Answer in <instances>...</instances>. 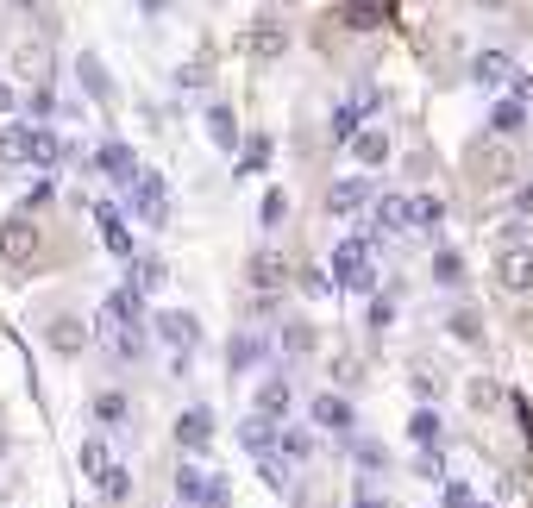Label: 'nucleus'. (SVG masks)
<instances>
[{"mask_svg":"<svg viewBox=\"0 0 533 508\" xmlns=\"http://www.w3.org/2000/svg\"><path fill=\"white\" fill-rule=\"evenodd\" d=\"M327 276H333L339 289H352V295H370V289H377V245H370L364 233L339 239L333 258H327Z\"/></svg>","mask_w":533,"mask_h":508,"instance_id":"1","label":"nucleus"},{"mask_svg":"<svg viewBox=\"0 0 533 508\" xmlns=\"http://www.w3.org/2000/svg\"><path fill=\"white\" fill-rule=\"evenodd\" d=\"M76 465H82V477L95 483V490H101L107 502H126V496H132V471L120 465V458H113V446L101 440V433H88V440H82Z\"/></svg>","mask_w":533,"mask_h":508,"instance_id":"2","label":"nucleus"},{"mask_svg":"<svg viewBox=\"0 0 533 508\" xmlns=\"http://www.w3.org/2000/svg\"><path fill=\"white\" fill-rule=\"evenodd\" d=\"M151 327H157V339L176 352V371H189V352L201 345V320L189 314V308H157L151 314Z\"/></svg>","mask_w":533,"mask_h":508,"instance_id":"3","label":"nucleus"},{"mask_svg":"<svg viewBox=\"0 0 533 508\" xmlns=\"http://www.w3.org/2000/svg\"><path fill=\"white\" fill-rule=\"evenodd\" d=\"M358 233L377 245V239H402V233H414V214H408V195H377L370 201V214H364V226Z\"/></svg>","mask_w":533,"mask_h":508,"instance_id":"4","label":"nucleus"},{"mask_svg":"<svg viewBox=\"0 0 533 508\" xmlns=\"http://www.w3.org/2000/svg\"><path fill=\"white\" fill-rule=\"evenodd\" d=\"M126 207L138 214V226H170V182L157 176V170H145L126 189Z\"/></svg>","mask_w":533,"mask_h":508,"instance_id":"5","label":"nucleus"},{"mask_svg":"<svg viewBox=\"0 0 533 508\" xmlns=\"http://www.w3.org/2000/svg\"><path fill=\"white\" fill-rule=\"evenodd\" d=\"M308 421H314L320 433H339V440H352V433H358V408L345 402V396H333V389H320V396L308 402Z\"/></svg>","mask_w":533,"mask_h":508,"instance_id":"6","label":"nucleus"},{"mask_svg":"<svg viewBox=\"0 0 533 508\" xmlns=\"http://www.w3.org/2000/svg\"><path fill=\"white\" fill-rule=\"evenodd\" d=\"M245 51L251 57H258V63H270V57H283L289 51V26H283V19H276V13H258V19H251V26H245Z\"/></svg>","mask_w":533,"mask_h":508,"instance_id":"7","label":"nucleus"},{"mask_svg":"<svg viewBox=\"0 0 533 508\" xmlns=\"http://www.w3.org/2000/svg\"><path fill=\"white\" fill-rule=\"evenodd\" d=\"M95 170L113 182V189H132V182L145 176V164H138V157H132V145H120V138H107V145L95 151Z\"/></svg>","mask_w":533,"mask_h":508,"instance_id":"8","label":"nucleus"},{"mask_svg":"<svg viewBox=\"0 0 533 508\" xmlns=\"http://www.w3.org/2000/svg\"><path fill=\"white\" fill-rule=\"evenodd\" d=\"M496 283L508 295H527L533 289V245H502L496 251Z\"/></svg>","mask_w":533,"mask_h":508,"instance_id":"9","label":"nucleus"},{"mask_svg":"<svg viewBox=\"0 0 533 508\" xmlns=\"http://www.w3.org/2000/svg\"><path fill=\"white\" fill-rule=\"evenodd\" d=\"M32 251H38L32 214H7V220H0V258H7V264H32Z\"/></svg>","mask_w":533,"mask_h":508,"instance_id":"10","label":"nucleus"},{"mask_svg":"<svg viewBox=\"0 0 533 508\" xmlns=\"http://www.w3.org/2000/svg\"><path fill=\"white\" fill-rule=\"evenodd\" d=\"M264 358H270V339H264L258 327H239L233 339H226V371H233V377H245V371H258Z\"/></svg>","mask_w":533,"mask_h":508,"instance_id":"11","label":"nucleus"},{"mask_svg":"<svg viewBox=\"0 0 533 508\" xmlns=\"http://www.w3.org/2000/svg\"><path fill=\"white\" fill-rule=\"evenodd\" d=\"M370 201H377V189H370V176H339L327 189V214H370Z\"/></svg>","mask_w":533,"mask_h":508,"instance_id":"12","label":"nucleus"},{"mask_svg":"<svg viewBox=\"0 0 533 508\" xmlns=\"http://www.w3.org/2000/svg\"><path fill=\"white\" fill-rule=\"evenodd\" d=\"M289 408H295V383H289V371H270V377L258 383V408H251V414H264V421L283 427V421H289Z\"/></svg>","mask_w":533,"mask_h":508,"instance_id":"13","label":"nucleus"},{"mask_svg":"<svg viewBox=\"0 0 533 508\" xmlns=\"http://www.w3.org/2000/svg\"><path fill=\"white\" fill-rule=\"evenodd\" d=\"M471 82H477V88H502V95H508V88L521 82V69L508 63V51H477V57H471Z\"/></svg>","mask_w":533,"mask_h":508,"instance_id":"14","label":"nucleus"},{"mask_svg":"<svg viewBox=\"0 0 533 508\" xmlns=\"http://www.w3.org/2000/svg\"><path fill=\"white\" fill-rule=\"evenodd\" d=\"M176 446L189 458H201L207 446H214V414H207V408H182L176 414Z\"/></svg>","mask_w":533,"mask_h":508,"instance_id":"15","label":"nucleus"},{"mask_svg":"<svg viewBox=\"0 0 533 508\" xmlns=\"http://www.w3.org/2000/svg\"><path fill=\"white\" fill-rule=\"evenodd\" d=\"M88 214H95V226H101V239H107V251H113V258H126V264H132V233H126L120 201H95Z\"/></svg>","mask_w":533,"mask_h":508,"instance_id":"16","label":"nucleus"},{"mask_svg":"<svg viewBox=\"0 0 533 508\" xmlns=\"http://www.w3.org/2000/svg\"><path fill=\"white\" fill-rule=\"evenodd\" d=\"M370 107H377V95H370V88H364L358 101H339V107H333V120H327L333 145H352V138L364 132V113H370Z\"/></svg>","mask_w":533,"mask_h":508,"instance_id":"17","label":"nucleus"},{"mask_svg":"<svg viewBox=\"0 0 533 508\" xmlns=\"http://www.w3.org/2000/svg\"><path fill=\"white\" fill-rule=\"evenodd\" d=\"M32 120H7L0 126V170H19V164H32Z\"/></svg>","mask_w":533,"mask_h":508,"instance_id":"18","label":"nucleus"},{"mask_svg":"<svg viewBox=\"0 0 533 508\" xmlns=\"http://www.w3.org/2000/svg\"><path fill=\"white\" fill-rule=\"evenodd\" d=\"M527 120H533V107H527L521 95H496V107H490V132H496V138L527 132Z\"/></svg>","mask_w":533,"mask_h":508,"instance_id":"19","label":"nucleus"},{"mask_svg":"<svg viewBox=\"0 0 533 508\" xmlns=\"http://www.w3.org/2000/svg\"><path fill=\"white\" fill-rule=\"evenodd\" d=\"M276 440H283V427H276V421H264V414H245V421H239V446H245V452L276 458Z\"/></svg>","mask_w":533,"mask_h":508,"instance_id":"20","label":"nucleus"},{"mask_svg":"<svg viewBox=\"0 0 533 508\" xmlns=\"http://www.w3.org/2000/svg\"><path fill=\"white\" fill-rule=\"evenodd\" d=\"M352 157H358V170H383L389 164V132L383 126H364L352 138Z\"/></svg>","mask_w":533,"mask_h":508,"instance_id":"21","label":"nucleus"},{"mask_svg":"<svg viewBox=\"0 0 533 508\" xmlns=\"http://www.w3.org/2000/svg\"><path fill=\"white\" fill-rule=\"evenodd\" d=\"M408 440L421 446V452H433L439 440H446V414H439V408H414L408 414Z\"/></svg>","mask_w":533,"mask_h":508,"instance_id":"22","label":"nucleus"},{"mask_svg":"<svg viewBox=\"0 0 533 508\" xmlns=\"http://www.w3.org/2000/svg\"><path fill=\"white\" fill-rule=\"evenodd\" d=\"M126 283H132L138 295H157V289L170 283V264H164V258H132V264H126Z\"/></svg>","mask_w":533,"mask_h":508,"instance_id":"23","label":"nucleus"},{"mask_svg":"<svg viewBox=\"0 0 533 508\" xmlns=\"http://www.w3.org/2000/svg\"><path fill=\"white\" fill-rule=\"evenodd\" d=\"M339 19H345L352 32H377V26H389V7H377V0H345Z\"/></svg>","mask_w":533,"mask_h":508,"instance_id":"24","label":"nucleus"},{"mask_svg":"<svg viewBox=\"0 0 533 508\" xmlns=\"http://www.w3.org/2000/svg\"><path fill=\"white\" fill-rule=\"evenodd\" d=\"M201 126H207V138H214L220 151H233V145H239V120H233V107H220V101H214V107L201 113Z\"/></svg>","mask_w":533,"mask_h":508,"instance_id":"25","label":"nucleus"},{"mask_svg":"<svg viewBox=\"0 0 533 508\" xmlns=\"http://www.w3.org/2000/svg\"><path fill=\"white\" fill-rule=\"evenodd\" d=\"M283 276H289V264L276 258V251H258V258H251V289H258V295L283 289Z\"/></svg>","mask_w":533,"mask_h":508,"instance_id":"26","label":"nucleus"},{"mask_svg":"<svg viewBox=\"0 0 533 508\" xmlns=\"http://www.w3.org/2000/svg\"><path fill=\"white\" fill-rule=\"evenodd\" d=\"M63 157H69V145H63L51 126H38V132H32V170H57Z\"/></svg>","mask_w":533,"mask_h":508,"instance_id":"27","label":"nucleus"},{"mask_svg":"<svg viewBox=\"0 0 533 508\" xmlns=\"http://www.w3.org/2000/svg\"><path fill=\"white\" fill-rule=\"evenodd\" d=\"M408 214H414V233H439V226H446V201L439 195H408Z\"/></svg>","mask_w":533,"mask_h":508,"instance_id":"28","label":"nucleus"},{"mask_svg":"<svg viewBox=\"0 0 533 508\" xmlns=\"http://www.w3.org/2000/svg\"><path fill=\"white\" fill-rule=\"evenodd\" d=\"M176 502L182 508H201L207 502V471L201 465H176Z\"/></svg>","mask_w":533,"mask_h":508,"instance_id":"29","label":"nucleus"},{"mask_svg":"<svg viewBox=\"0 0 533 508\" xmlns=\"http://www.w3.org/2000/svg\"><path fill=\"white\" fill-rule=\"evenodd\" d=\"M276 458H289V465H308V458H314V433H308V427H283Z\"/></svg>","mask_w":533,"mask_h":508,"instance_id":"30","label":"nucleus"},{"mask_svg":"<svg viewBox=\"0 0 533 508\" xmlns=\"http://www.w3.org/2000/svg\"><path fill=\"white\" fill-rule=\"evenodd\" d=\"M95 421L101 427H126L132 421V402L120 396V389H101V396H95Z\"/></svg>","mask_w":533,"mask_h":508,"instance_id":"31","label":"nucleus"},{"mask_svg":"<svg viewBox=\"0 0 533 508\" xmlns=\"http://www.w3.org/2000/svg\"><path fill=\"white\" fill-rule=\"evenodd\" d=\"M477 176H483V182H490V189H496V182H508V176H515V157H508L502 145H490V151L477 157Z\"/></svg>","mask_w":533,"mask_h":508,"instance_id":"32","label":"nucleus"},{"mask_svg":"<svg viewBox=\"0 0 533 508\" xmlns=\"http://www.w3.org/2000/svg\"><path fill=\"white\" fill-rule=\"evenodd\" d=\"M51 345H57V352H82V345H88V327H82V320H69V314H57V320H51Z\"/></svg>","mask_w":533,"mask_h":508,"instance_id":"33","label":"nucleus"},{"mask_svg":"<svg viewBox=\"0 0 533 508\" xmlns=\"http://www.w3.org/2000/svg\"><path fill=\"white\" fill-rule=\"evenodd\" d=\"M352 465H358L364 477H377V471H389V452H383L377 440H352Z\"/></svg>","mask_w":533,"mask_h":508,"instance_id":"34","label":"nucleus"},{"mask_svg":"<svg viewBox=\"0 0 533 508\" xmlns=\"http://www.w3.org/2000/svg\"><path fill=\"white\" fill-rule=\"evenodd\" d=\"M433 283L458 289V283H465V258H458V251H433Z\"/></svg>","mask_w":533,"mask_h":508,"instance_id":"35","label":"nucleus"},{"mask_svg":"<svg viewBox=\"0 0 533 508\" xmlns=\"http://www.w3.org/2000/svg\"><path fill=\"white\" fill-rule=\"evenodd\" d=\"M239 170H245V176L270 170V138H264V132H251V138H245V157H239Z\"/></svg>","mask_w":533,"mask_h":508,"instance_id":"36","label":"nucleus"},{"mask_svg":"<svg viewBox=\"0 0 533 508\" xmlns=\"http://www.w3.org/2000/svg\"><path fill=\"white\" fill-rule=\"evenodd\" d=\"M283 352L289 358H308L314 352V327H308V320H289V327H283Z\"/></svg>","mask_w":533,"mask_h":508,"instance_id":"37","label":"nucleus"},{"mask_svg":"<svg viewBox=\"0 0 533 508\" xmlns=\"http://www.w3.org/2000/svg\"><path fill=\"white\" fill-rule=\"evenodd\" d=\"M439 508H496V502H483L471 483H446V490H439Z\"/></svg>","mask_w":533,"mask_h":508,"instance_id":"38","label":"nucleus"},{"mask_svg":"<svg viewBox=\"0 0 533 508\" xmlns=\"http://www.w3.org/2000/svg\"><path fill=\"white\" fill-rule=\"evenodd\" d=\"M283 220H289V195H283V189H270L264 207H258V226L270 233V226H283Z\"/></svg>","mask_w":533,"mask_h":508,"instance_id":"39","label":"nucleus"},{"mask_svg":"<svg viewBox=\"0 0 533 508\" xmlns=\"http://www.w3.org/2000/svg\"><path fill=\"white\" fill-rule=\"evenodd\" d=\"M214 82V63H189V69H176V88H207Z\"/></svg>","mask_w":533,"mask_h":508,"instance_id":"40","label":"nucleus"},{"mask_svg":"<svg viewBox=\"0 0 533 508\" xmlns=\"http://www.w3.org/2000/svg\"><path fill=\"white\" fill-rule=\"evenodd\" d=\"M414 477H427V483H439V477H446V458H439V446L414 458Z\"/></svg>","mask_w":533,"mask_h":508,"instance_id":"41","label":"nucleus"},{"mask_svg":"<svg viewBox=\"0 0 533 508\" xmlns=\"http://www.w3.org/2000/svg\"><path fill=\"white\" fill-rule=\"evenodd\" d=\"M201 508H233V483L226 477H207V502Z\"/></svg>","mask_w":533,"mask_h":508,"instance_id":"42","label":"nucleus"},{"mask_svg":"<svg viewBox=\"0 0 533 508\" xmlns=\"http://www.w3.org/2000/svg\"><path fill=\"white\" fill-rule=\"evenodd\" d=\"M82 82L95 88V95H113V82H107V69L95 63V57H82Z\"/></svg>","mask_w":533,"mask_h":508,"instance_id":"43","label":"nucleus"},{"mask_svg":"<svg viewBox=\"0 0 533 508\" xmlns=\"http://www.w3.org/2000/svg\"><path fill=\"white\" fill-rule=\"evenodd\" d=\"M446 327H452V339H483V320L477 314H452Z\"/></svg>","mask_w":533,"mask_h":508,"instance_id":"44","label":"nucleus"},{"mask_svg":"<svg viewBox=\"0 0 533 508\" xmlns=\"http://www.w3.org/2000/svg\"><path fill=\"white\" fill-rule=\"evenodd\" d=\"M389 320H396V302H389V295H370V327H389Z\"/></svg>","mask_w":533,"mask_h":508,"instance_id":"45","label":"nucleus"},{"mask_svg":"<svg viewBox=\"0 0 533 508\" xmlns=\"http://www.w3.org/2000/svg\"><path fill=\"white\" fill-rule=\"evenodd\" d=\"M264 483H270V490H289V465H283V458H264Z\"/></svg>","mask_w":533,"mask_h":508,"instance_id":"46","label":"nucleus"},{"mask_svg":"<svg viewBox=\"0 0 533 508\" xmlns=\"http://www.w3.org/2000/svg\"><path fill=\"white\" fill-rule=\"evenodd\" d=\"M471 402H477V408H490V402H502V389H496V383H483V377H477V383H471Z\"/></svg>","mask_w":533,"mask_h":508,"instance_id":"47","label":"nucleus"},{"mask_svg":"<svg viewBox=\"0 0 533 508\" xmlns=\"http://www.w3.org/2000/svg\"><path fill=\"white\" fill-rule=\"evenodd\" d=\"M51 107H57V101H51V88H38V95H32V113H38V126L51 120Z\"/></svg>","mask_w":533,"mask_h":508,"instance_id":"48","label":"nucleus"},{"mask_svg":"<svg viewBox=\"0 0 533 508\" xmlns=\"http://www.w3.org/2000/svg\"><path fill=\"white\" fill-rule=\"evenodd\" d=\"M44 201H51V182H32V189H26V214H32V207H44Z\"/></svg>","mask_w":533,"mask_h":508,"instance_id":"49","label":"nucleus"},{"mask_svg":"<svg viewBox=\"0 0 533 508\" xmlns=\"http://www.w3.org/2000/svg\"><path fill=\"white\" fill-rule=\"evenodd\" d=\"M352 508H389V502H383V496H370V490H358V496H352Z\"/></svg>","mask_w":533,"mask_h":508,"instance_id":"50","label":"nucleus"},{"mask_svg":"<svg viewBox=\"0 0 533 508\" xmlns=\"http://www.w3.org/2000/svg\"><path fill=\"white\" fill-rule=\"evenodd\" d=\"M0 113H13V88L7 82H0Z\"/></svg>","mask_w":533,"mask_h":508,"instance_id":"51","label":"nucleus"},{"mask_svg":"<svg viewBox=\"0 0 533 508\" xmlns=\"http://www.w3.org/2000/svg\"><path fill=\"white\" fill-rule=\"evenodd\" d=\"M0 452H7V433H0Z\"/></svg>","mask_w":533,"mask_h":508,"instance_id":"52","label":"nucleus"},{"mask_svg":"<svg viewBox=\"0 0 533 508\" xmlns=\"http://www.w3.org/2000/svg\"><path fill=\"white\" fill-rule=\"evenodd\" d=\"M170 508H182V502H170Z\"/></svg>","mask_w":533,"mask_h":508,"instance_id":"53","label":"nucleus"}]
</instances>
